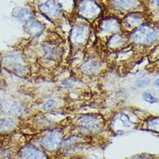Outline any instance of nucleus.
<instances>
[{
    "mask_svg": "<svg viewBox=\"0 0 159 159\" xmlns=\"http://www.w3.org/2000/svg\"><path fill=\"white\" fill-rule=\"evenodd\" d=\"M68 133H76L93 139L107 131V119L99 112H85L76 114L67 122ZM67 126V127H68Z\"/></svg>",
    "mask_w": 159,
    "mask_h": 159,
    "instance_id": "f257e3e1",
    "label": "nucleus"
},
{
    "mask_svg": "<svg viewBox=\"0 0 159 159\" xmlns=\"http://www.w3.org/2000/svg\"><path fill=\"white\" fill-rule=\"evenodd\" d=\"M72 26L68 31V41L72 53L85 50L91 41L93 26L85 20L76 16L72 20Z\"/></svg>",
    "mask_w": 159,
    "mask_h": 159,
    "instance_id": "f03ea898",
    "label": "nucleus"
},
{
    "mask_svg": "<svg viewBox=\"0 0 159 159\" xmlns=\"http://www.w3.org/2000/svg\"><path fill=\"white\" fill-rule=\"evenodd\" d=\"M99 53H87L82 61L74 70L75 75L81 79H93L103 73L107 61Z\"/></svg>",
    "mask_w": 159,
    "mask_h": 159,
    "instance_id": "7ed1b4c3",
    "label": "nucleus"
},
{
    "mask_svg": "<svg viewBox=\"0 0 159 159\" xmlns=\"http://www.w3.org/2000/svg\"><path fill=\"white\" fill-rule=\"evenodd\" d=\"M66 130L67 123L57 127L43 131V134L40 135L38 139L40 148L47 152L48 155L56 157L59 154L64 138L67 136Z\"/></svg>",
    "mask_w": 159,
    "mask_h": 159,
    "instance_id": "20e7f679",
    "label": "nucleus"
},
{
    "mask_svg": "<svg viewBox=\"0 0 159 159\" xmlns=\"http://www.w3.org/2000/svg\"><path fill=\"white\" fill-rule=\"evenodd\" d=\"M129 44L135 48L152 47L159 42V30L149 24H143L128 33Z\"/></svg>",
    "mask_w": 159,
    "mask_h": 159,
    "instance_id": "39448f33",
    "label": "nucleus"
},
{
    "mask_svg": "<svg viewBox=\"0 0 159 159\" xmlns=\"http://www.w3.org/2000/svg\"><path fill=\"white\" fill-rule=\"evenodd\" d=\"M131 113V111L123 109L113 111L107 119L106 118L108 131L113 134L121 135L137 127L139 121L132 120Z\"/></svg>",
    "mask_w": 159,
    "mask_h": 159,
    "instance_id": "423d86ee",
    "label": "nucleus"
},
{
    "mask_svg": "<svg viewBox=\"0 0 159 159\" xmlns=\"http://www.w3.org/2000/svg\"><path fill=\"white\" fill-rule=\"evenodd\" d=\"M38 55L40 60L46 66L54 68L62 60L64 55L63 46L59 40H46L40 44Z\"/></svg>",
    "mask_w": 159,
    "mask_h": 159,
    "instance_id": "0eeeda50",
    "label": "nucleus"
},
{
    "mask_svg": "<svg viewBox=\"0 0 159 159\" xmlns=\"http://www.w3.org/2000/svg\"><path fill=\"white\" fill-rule=\"evenodd\" d=\"M95 36L99 42L103 43L105 40L113 34L123 31L121 25V18L111 14L101 16L95 23V27L93 29Z\"/></svg>",
    "mask_w": 159,
    "mask_h": 159,
    "instance_id": "6e6552de",
    "label": "nucleus"
},
{
    "mask_svg": "<svg viewBox=\"0 0 159 159\" xmlns=\"http://www.w3.org/2000/svg\"><path fill=\"white\" fill-rule=\"evenodd\" d=\"M103 15V5L99 0H77L76 16L93 24Z\"/></svg>",
    "mask_w": 159,
    "mask_h": 159,
    "instance_id": "1a4fd4ad",
    "label": "nucleus"
},
{
    "mask_svg": "<svg viewBox=\"0 0 159 159\" xmlns=\"http://www.w3.org/2000/svg\"><path fill=\"white\" fill-rule=\"evenodd\" d=\"M3 66L6 70L18 76H24L29 72L26 60L20 53H10L4 56Z\"/></svg>",
    "mask_w": 159,
    "mask_h": 159,
    "instance_id": "9d476101",
    "label": "nucleus"
},
{
    "mask_svg": "<svg viewBox=\"0 0 159 159\" xmlns=\"http://www.w3.org/2000/svg\"><path fill=\"white\" fill-rule=\"evenodd\" d=\"M38 10L43 16L55 24L65 17L56 0H45L43 3L38 4Z\"/></svg>",
    "mask_w": 159,
    "mask_h": 159,
    "instance_id": "9b49d317",
    "label": "nucleus"
},
{
    "mask_svg": "<svg viewBox=\"0 0 159 159\" xmlns=\"http://www.w3.org/2000/svg\"><path fill=\"white\" fill-rule=\"evenodd\" d=\"M103 46L107 51L111 53H117L124 48H127L128 46H130L128 33L121 31L111 35L107 39L105 40Z\"/></svg>",
    "mask_w": 159,
    "mask_h": 159,
    "instance_id": "f8f14e48",
    "label": "nucleus"
},
{
    "mask_svg": "<svg viewBox=\"0 0 159 159\" xmlns=\"http://www.w3.org/2000/svg\"><path fill=\"white\" fill-rule=\"evenodd\" d=\"M144 24V14L140 11H131L127 13L121 19L122 30L124 32L132 31L133 30Z\"/></svg>",
    "mask_w": 159,
    "mask_h": 159,
    "instance_id": "ddd939ff",
    "label": "nucleus"
},
{
    "mask_svg": "<svg viewBox=\"0 0 159 159\" xmlns=\"http://www.w3.org/2000/svg\"><path fill=\"white\" fill-rule=\"evenodd\" d=\"M107 5L116 12L129 13L135 11L139 4L138 0H107Z\"/></svg>",
    "mask_w": 159,
    "mask_h": 159,
    "instance_id": "4468645a",
    "label": "nucleus"
},
{
    "mask_svg": "<svg viewBox=\"0 0 159 159\" xmlns=\"http://www.w3.org/2000/svg\"><path fill=\"white\" fill-rule=\"evenodd\" d=\"M20 159H50L47 152L33 144H26L20 150Z\"/></svg>",
    "mask_w": 159,
    "mask_h": 159,
    "instance_id": "2eb2a0df",
    "label": "nucleus"
},
{
    "mask_svg": "<svg viewBox=\"0 0 159 159\" xmlns=\"http://www.w3.org/2000/svg\"><path fill=\"white\" fill-rule=\"evenodd\" d=\"M66 99L58 96H51L46 99H44L41 105V109L43 112L57 111V110H63L64 106L66 104Z\"/></svg>",
    "mask_w": 159,
    "mask_h": 159,
    "instance_id": "dca6fc26",
    "label": "nucleus"
},
{
    "mask_svg": "<svg viewBox=\"0 0 159 159\" xmlns=\"http://www.w3.org/2000/svg\"><path fill=\"white\" fill-rule=\"evenodd\" d=\"M24 30L31 38L36 39L41 37L45 33L46 26L45 24L34 18L24 24Z\"/></svg>",
    "mask_w": 159,
    "mask_h": 159,
    "instance_id": "f3484780",
    "label": "nucleus"
},
{
    "mask_svg": "<svg viewBox=\"0 0 159 159\" xmlns=\"http://www.w3.org/2000/svg\"><path fill=\"white\" fill-rule=\"evenodd\" d=\"M82 83H83L82 79L75 74L67 78L61 80L58 86H59V89L62 91H75L79 89L80 85H81Z\"/></svg>",
    "mask_w": 159,
    "mask_h": 159,
    "instance_id": "a211bd4d",
    "label": "nucleus"
},
{
    "mask_svg": "<svg viewBox=\"0 0 159 159\" xmlns=\"http://www.w3.org/2000/svg\"><path fill=\"white\" fill-rule=\"evenodd\" d=\"M66 18L75 16L77 0H56Z\"/></svg>",
    "mask_w": 159,
    "mask_h": 159,
    "instance_id": "6ab92c4d",
    "label": "nucleus"
},
{
    "mask_svg": "<svg viewBox=\"0 0 159 159\" xmlns=\"http://www.w3.org/2000/svg\"><path fill=\"white\" fill-rule=\"evenodd\" d=\"M143 129L159 135V116H150L143 120Z\"/></svg>",
    "mask_w": 159,
    "mask_h": 159,
    "instance_id": "aec40b11",
    "label": "nucleus"
},
{
    "mask_svg": "<svg viewBox=\"0 0 159 159\" xmlns=\"http://www.w3.org/2000/svg\"><path fill=\"white\" fill-rule=\"evenodd\" d=\"M17 126V122L15 119L8 117H0V132H9L13 131Z\"/></svg>",
    "mask_w": 159,
    "mask_h": 159,
    "instance_id": "412c9836",
    "label": "nucleus"
},
{
    "mask_svg": "<svg viewBox=\"0 0 159 159\" xmlns=\"http://www.w3.org/2000/svg\"><path fill=\"white\" fill-rule=\"evenodd\" d=\"M16 18L20 22L26 24L27 22L35 18L34 12L30 9L28 8H20L16 11Z\"/></svg>",
    "mask_w": 159,
    "mask_h": 159,
    "instance_id": "4be33fe9",
    "label": "nucleus"
},
{
    "mask_svg": "<svg viewBox=\"0 0 159 159\" xmlns=\"http://www.w3.org/2000/svg\"><path fill=\"white\" fill-rule=\"evenodd\" d=\"M142 98H143V99L145 102L151 104V105L159 102L158 98L153 95L151 92H143V93H142Z\"/></svg>",
    "mask_w": 159,
    "mask_h": 159,
    "instance_id": "5701e85b",
    "label": "nucleus"
},
{
    "mask_svg": "<svg viewBox=\"0 0 159 159\" xmlns=\"http://www.w3.org/2000/svg\"><path fill=\"white\" fill-rule=\"evenodd\" d=\"M151 84V80L148 79H139L138 80H136L135 87L137 88H146L147 86H149Z\"/></svg>",
    "mask_w": 159,
    "mask_h": 159,
    "instance_id": "b1692460",
    "label": "nucleus"
},
{
    "mask_svg": "<svg viewBox=\"0 0 159 159\" xmlns=\"http://www.w3.org/2000/svg\"><path fill=\"white\" fill-rule=\"evenodd\" d=\"M151 157V155L149 156H144V155H137L134 157H131L130 158L128 159H150Z\"/></svg>",
    "mask_w": 159,
    "mask_h": 159,
    "instance_id": "393cba45",
    "label": "nucleus"
},
{
    "mask_svg": "<svg viewBox=\"0 0 159 159\" xmlns=\"http://www.w3.org/2000/svg\"><path fill=\"white\" fill-rule=\"evenodd\" d=\"M154 85H155V87H157V88H159V79H157L154 81Z\"/></svg>",
    "mask_w": 159,
    "mask_h": 159,
    "instance_id": "a878e982",
    "label": "nucleus"
},
{
    "mask_svg": "<svg viewBox=\"0 0 159 159\" xmlns=\"http://www.w3.org/2000/svg\"><path fill=\"white\" fill-rule=\"evenodd\" d=\"M156 5L159 8V0H156Z\"/></svg>",
    "mask_w": 159,
    "mask_h": 159,
    "instance_id": "bb28decb",
    "label": "nucleus"
}]
</instances>
